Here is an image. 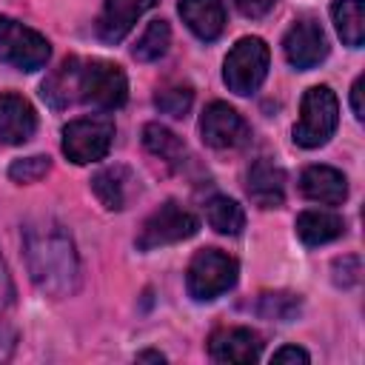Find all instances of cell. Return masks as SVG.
<instances>
[{"instance_id":"6da1fadb","label":"cell","mask_w":365,"mask_h":365,"mask_svg":"<svg viewBox=\"0 0 365 365\" xmlns=\"http://www.w3.org/2000/svg\"><path fill=\"white\" fill-rule=\"evenodd\" d=\"M23 251L31 282L54 297H71L80 288V259L71 234L54 217H34L23 228Z\"/></svg>"},{"instance_id":"7a4b0ae2","label":"cell","mask_w":365,"mask_h":365,"mask_svg":"<svg viewBox=\"0 0 365 365\" xmlns=\"http://www.w3.org/2000/svg\"><path fill=\"white\" fill-rule=\"evenodd\" d=\"M339 125V103L328 86H311L299 103V123L294 125V143L302 148L325 145Z\"/></svg>"},{"instance_id":"3957f363","label":"cell","mask_w":365,"mask_h":365,"mask_svg":"<svg viewBox=\"0 0 365 365\" xmlns=\"http://www.w3.org/2000/svg\"><path fill=\"white\" fill-rule=\"evenodd\" d=\"M237 274H240V265L234 257H228L220 248H202L188 262L185 288L197 302H208L231 291L237 282Z\"/></svg>"},{"instance_id":"277c9868","label":"cell","mask_w":365,"mask_h":365,"mask_svg":"<svg viewBox=\"0 0 365 365\" xmlns=\"http://www.w3.org/2000/svg\"><path fill=\"white\" fill-rule=\"evenodd\" d=\"M268 63H271V51L265 46V40H259V37L237 40V46L228 51V57L222 63V80H225L228 91H234L240 97L257 91L262 86V80L268 77Z\"/></svg>"},{"instance_id":"5b68a950","label":"cell","mask_w":365,"mask_h":365,"mask_svg":"<svg viewBox=\"0 0 365 365\" xmlns=\"http://www.w3.org/2000/svg\"><path fill=\"white\" fill-rule=\"evenodd\" d=\"M128 100V80L117 63L108 60H83L80 68V103L114 111Z\"/></svg>"},{"instance_id":"8992f818","label":"cell","mask_w":365,"mask_h":365,"mask_svg":"<svg viewBox=\"0 0 365 365\" xmlns=\"http://www.w3.org/2000/svg\"><path fill=\"white\" fill-rule=\"evenodd\" d=\"M48 57L51 46L40 31L23 26L14 17H0V60L6 66L20 71H37L48 63Z\"/></svg>"},{"instance_id":"52a82bcc","label":"cell","mask_w":365,"mask_h":365,"mask_svg":"<svg viewBox=\"0 0 365 365\" xmlns=\"http://www.w3.org/2000/svg\"><path fill=\"white\" fill-rule=\"evenodd\" d=\"M197 231H200V220L188 208L168 200L145 217V222L137 234V248L140 251H154V248H163V245L182 242V240L194 237Z\"/></svg>"},{"instance_id":"ba28073f","label":"cell","mask_w":365,"mask_h":365,"mask_svg":"<svg viewBox=\"0 0 365 365\" xmlns=\"http://www.w3.org/2000/svg\"><path fill=\"white\" fill-rule=\"evenodd\" d=\"M114 143V123L106 117H80L63 128V154L77 163H97Z\"/></svg>"},{"instance_id":"9c48e42d","label":"cell","mask_w":365,"mask_h":365,"mask_svg":"<svg viewBox=\"0 0 365 365\" xmlns=\"http://www.w3.org/2000/svg\"><path fill=\"white\" fill-rule=\"evenodd\" d=\"M200 134L202 143L217 148V151H228V148H242L251 137L248 123L242 120V114L237 108H231L222 100H214L205 106L202 117H200Z\"/></svg>"},{"instance_id":"30bf717a","label":"cell","mask_w":365,"mask_h":365,"mask_svg":"<svg viewBox=\"0 0 365 365\" xmlns=\"http://www.w3.org/2000/svg\"><path fill=\"white\" fill-rule=\"evenodd\" d=\"M282 51H285V60L294 66V68H314L319 66L325 57H328V40H325V31L317 20L311 17H299L282 37Z\"/></svg>"},{"instance_id":"8fae6325","label":"cell","mask_w":365,"mask_h":365,"mask_svg":"<svg viewBox=\"0 0 365 365\" xmlns=\"http://www.w3.org/2000/svg\"><path fill=\"white\" fill-rule=\"evenodd\" d=\"M262 339L257 331L234 325V328H220L208 339V354L217 362H254L259 359Z\"/></svg>"},{"instance_id":"7c38bea8","label":"cell","mask_w":365,"mask_h":365,"mask_svg":"<svg viewBox=\"0 0 365 365\" xmlns=\"http://www.w3.org/2000/svg\"><path fill=\"white\" fill-rule=\"evenodd\" d=\"M34 131H37L34 106L14 91L0 94V143L23 145L26 140H31Z\"/></svg>"},{"instance_id":"4fadbf2b","label":"cell","mask_w":365,"mask_h":365,"mask_svg":"<svg viewBox=\"0 0 365 365\" xmlns=\"http://www.w3.org/2000/svg\"><path fill=\"white\" fill-rule=\"evenodd\" d=\"M154 6L157 0H106L103 14L97 17V37L103 43H120L134 29V23Z\"/></svg>"},{"instance_id":"5bb4252c","label":"cell","mask_w":365,"mask_h":365,"mask_svg":"<svg viewBox=\"0 0 365 365\" xmlns=\"http://www.w3.org/2000/svg\"><path fill=\"white\" fill-rule=\"evenodd\" d=\"M245 191L259 208H279L285 202V171L271 160H257L248 171Z\"/></svg>"},{"instance_id":"9a60e30c","label":"cell","mask_w":365,"mask_h":365,"mask_svg":"<svg viewBox=\"0 0 365 365\" xmlns=\"http://www.w3.org/2000/svg\"><path fill=\"white\" fill-rule=\"evenodd\" d=\"M299 191L311 202L339 205L348 197V180L342 171H336L331 165H308L299 177Z\"/></svg>"},{"instance_id":"2e32d148","label":"cell","mask_w":365,"mask_h":365,"mask_svg":"<svg viewBox=\"0 0 365 365\" xmlns=\"http://www.w3.org/2000/svg\"><path fill=\"white\" fill-rule=\"evenodd\" d=\"M80 68L83 60L80 57H66L40 86L43 100L51 108H68L74 103H80Z\"/></svg>"},{"instance_id":"e0dca14e","label":"cell","mask_w":365,"mask_h":365,"mask_svg":"<svg viewBox=\"0 0 365 365\" xmlns=\"http://www.w3.org/2000/svg\"><path fill=\"white\" fill-rule=\"evenodd\" d=\"M182 23L205 43L217 40L225 29V3L222 0H180L177 6Z\"/></svg>"},{"instance_id":"ac0fdd59","label":"cell","mask_w":365,"mask_h":365,"mask_svg":"<svg viewBox=\"0 0 365 365\" xmlns=\"http://www.w3.org/2000/svg\"><path fill=\"white\" fill-rule=\"evenodd\" d=\"M345 234V220L334 211H302L297 217V237L305 245H325Z\"/></svg>"},{"instance_id":"d6986e66","label":"cell","mask_w":365,"mask_h":365,"mask_svg":"<svg viewBox=\"0 0 365 365\" xmlns=\"http://www.w3.org/2000/svg\"><path fill=\"white\" fill-rule=\"evenodd\" d=\"M365 3L362 0H334L331 14H334V26L342 37L345 46L359 48L365 40Z\"/></svg>"},{"instance_id":"ffe728a7","label":"cell","mask_w":365,"mask_h":365,"mask_svg":"<svg viewBox=\"0 0 365 365\" xmlns=\"http://www.w3.org/2000/svg\"><path fill=\"white\" fill-rule=\"evenodd\" d=\"M143 145L154 154V157H160L163 163H168V165H174V168H180L182 163H185V143L171 131V128H165V125H160V123H148L145 128H143Z\"/></svg>"},{"instance_id":"44dd1931","label":"cell","mask_w":365,"mask_h":365,"mask_svg":"<svg viewBox=\"0 0 365 365\" xmlns=\"http://www.w3.org/2000/svg\"><path fill=\"white\" fill-rule=\"evenodd\" d=\"M128 182H131V177H128V168H123V165H108L91 177V188H94L97 200L103 202V208H108V211L125 208V185Z\"/></svg>"},{"instance_id":"7402d4cb","label":"cell","mask_w":365,"mask_h":365,"mask_svg":"<svg viewBox=\"0 0 365 365\" xmlns=\"http://www.w3.org/2000/svg\"><path fill=\"white\" fill-rule=\"evenodd\" d=\"M205 220L217 234L225 237H237L245 228V211L231 197H211L205 202Z\"/></svg>"},{"instance_id":"603a6c76","label":"cell","mask_w":365,"mask_h":365,"mask_svg":"<svg viewBox=\"0 0 365 365\" xmlns=\"http://www.w3.org/2000/svg\"><path fill=\"white\" fill-rule=\"evenodd\" d=\"M299 311H302V299L299 294H291V291H265L257 299V314L262 319L291 322L299 317Z\"/></svg>"},{"instance_id":"cb8c5ba5","label":"cell","mask_w":365,"mask_h":365,"mask_svg":"<svg viewBox=\"0 0 365 365\" xmlns=\"http://www.w3.org/2000/svg\"><path fill=\"white\" fill-rule=\"evenodd\" d=\"M168 46H171V29H168V23L165 20H151L148 29L143 31V37L137 40V46L131 48V54L140 63H154V60H160L168 51Z\"/></svg>"},{"instance_id":"d4e9b609","label":"cell","mask_w":365,"mask_h":365,"mask_svg":"<svg viewBox=\"0 0 365 365\" xmlns=\"http://www.w3.org/2000/svg\"><path fill=\"white\" fill-rule=\"evenodd\" d=\"M191 103H194V88L188 83H171L154 94V106L168 117H185Z\"/></svg>"},{"instance_id":"484cf974","label":"cell","mask_w":365,"mask_h":365,"mask_svg":"<svg viewBox=\"0 0 365 365\" xmlns=\"http://www.w3.org/2000/svg\"><path fill=\"white\" fill-rule=\"evenodd\" d=\"M51 168V160L46 154H34V157H26V160H14L9 165V177L14 182H37L48 174Z\"/></svg>"},{"instance_id":"4316f807","label":"cell","mask_w":365,"mask_h":365,"mask_svg":"<svg viewBox=\"0 0 365 365\" xmlns=\"http://www.w3.org/2000/svg\"><path fill=\"white\" fill-rule=\"evenodd\" d=\"M359 257H342L334 262V282L348 288V285H356L359 282Z\"/></svg>"},{"instance_id":"83f0119b","label":"cell","mask_w":365,"mask_h":365,"mask_svg":"<svg viewBox=\"0 0 365 365\" xmlns=\"http://www.w3.org/2000/svg\"><path fill=\"white\" fill-rule=\"evenodd\" d=\"M234 6L245 14V17H265L274 6H277V0H234Z\"/></svg>"},{"instance_id":"f1b7e54d","label":"cell","mask_w":365,"mask_h":365,"mask_svg":"<svg viewBox=\"0 0 365 365\" xmlns=\"http://www.w3.org/2000/svg\"><path fill=\"white\" fill-rule=\"evenodd\" d=\"M14 345H17V331H14V325H9V322L0 319V362L11 359Z\"/></svg>"},{"instance_id":"f546056e","label":"cell","mask_w":365,"mask_h":365,"mask_svg":"<svg viewBox=\"0 0 365 365\" xmlns=\"http://www.w3.org/2000/svg\"><path fill=\"white\" fill-rule=\"evenodd\" d=\"M14 302V282H11V274L6 268V259L0 254V311L9 308Z\"/></svg>"},{"instance_id":"4dcf8cb0","label":"cell","mask_w":365,"mask_h":365,"mask_svg":"<svg viewBox=\"0 0 365 365\" xmlns=\"http://www.w3.org/2000/svg\"><path fill=\"white\" fill-rule=\"evenodd\" d=\"M271 362H277V365H282V362H302V365H308L311 356H308V351H302V348H297V345H285V348L274 351Z\"/></svg>"},{"instance_id":"1f68e13d","label":"cell","mask_w":365,"mask_h":365,"mask_svg":"<svg viewBox=\"0 0 365 365\" xmlns=\"http://www.w3.org/2000/svg\"><path fill=\"white\" fill-rule=\"evenodd\" d=\"M362 86H365V77H356L354 86H351V108H354V117L356 120L365 117V108H362Z\"/></svg>"},{"instance_id":"d6a6232c","label":"cell","mask_w":365,"mask_h":365,"mask_svg":"<svg viewBox=\"0 0 365 365\" xmlns=\"http://www.w3.org/2000/svg\"><path fill=\"white\" fill-rule=\"evenodd\" d=\"M137 359L140 362H165V356L157 354V351H143V354H137Z\"/></svg>"}]
</instances>
